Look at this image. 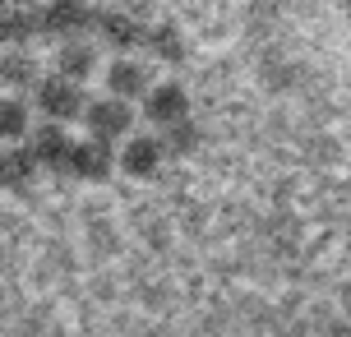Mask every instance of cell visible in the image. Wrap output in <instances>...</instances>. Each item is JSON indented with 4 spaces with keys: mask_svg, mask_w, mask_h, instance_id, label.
<instances>
[{
    "mask_svg": "<svg viewBox=\"0 0 351 337\" xmlns=\"http://www.w3.org/2000/svg\"><path fill=\"white\" fill-rule=\"evenodd\" d=\"M37 55L33 51H5L0 55V84H14V88H28L37 84Z\"/></svg>",
    "mask_w": 351,
    "mask_h": 337,
    "instance_id": "obj_14",
    "label": "cell"
},
{
    "mask_svg": "<svg viewBox=\"0 0 351 337\" xmlns=\"http://www.w3.org/2000/svg\"><path fill=\"white\" fill-rule=\"evenodd\" d=\"M37 33V18L23 5H0V47H23Z\"/></svg>",
    "mask_w": 351,
    "mask_h": 337,
    "instance_id": "obj_13",
    "label": "cell"
},
{
    "mask_svg": "<svg viewBox=\"0 0 351 337\" xmlns=\"http://www.w3.org/2000/svg\"><path fill=\"white\" fill-rule=\"evenodd\" d=\"M33 88H37V107H42L47 121L70 125L74 116H84V88H79V84H70V79L56 74V79H37Z\"/></svg>",
    "mask_w": 351,
    "mask_h": 337,
    "instance_id": "obj_1",
    "label": "cell"
},
{
    "mask_svg": "<svg viewBox=\"0 0 351 337\" xmlns=\"http://www.w3.org/2000/svg\"><path fill=\"white\" fill-rule=\"evenodd\" d=\"M143 47L158 55V60H167V65L185 60V33H180L176 23H158V28H143Z\"/></svg>",
    "mask_w": 351,
    "mask_h": 337,
    "instance_id": "obj_12",
    "label": "cell"
},
{
    "mask_svg": "<svg viewBox=\"0 0 351 337\" xmlns=\"http://www.w3.org/2000/svg\"><path fill=\"white\" fill-rule=\"evenodd\" d=\"M33 18H37V33L47 37H79L84 28H93V10L84 0H47L42 14Z\"/></svg>",
    "mask_w": 351,
    "mask_h": 337,
    "instance_id": "obj_2",
    "label": "cell"
},
{
    "mask_svg": "<svg viewBox=\"0 0 351 337\" xmlns=\"http://www.w3.org/2000/svg\"><path fill=\"white\" fill-rule=\"evenodd\" d=\"M33 180H37V158L28 148L0 153V190H28Z\"/></svg>",
    "mask_w": 351,
    "mask_h": 337,
    "instance_id": "obj_10",
    "label": "cell"
},
{
    "mask_svg": "<svg viewBox=\"0 0 351 337\" xmlns=\"http://www.w3.org/2000/svg\"><path fill=\"white\" fill-rule=\"evenodd\" d=\"M143 116L153 125H176V121H185L190 116V92L180 88V84H148V92H143Z\"/></svg>",
    "mask_w": 351,
    "mask_h": 337,
    "instance_id": "obj_5",
    "label": "cell"
},
{
    "mask_svg": "<svg viewBox=\"0 0 351 337\" xmlns=\"http://www.w3.org/2000/svg\"><path fill=\"white\" fill-rule=\"evenodd\" d=\"M65 171L79 176V180H106L111 171H116V153H111V143H106V139H93V134H88L84 143H74V148H70Z\"/></svg>",
    "mask_w": 351,
    "mask_h": 337,
    "instance_id": "obj_4",
    "label": "cell"
},
{
    "mask_svg": "<svg viewBox=\"0 0 351 337\" xmlns=\"http://www.w3.org/2000/svg\"><path fill=\"white\" fill-rule=\"evenodd\" d=\"M10 5H23V10H28V5H37V0H10Z\"/></svg>",
    "mask_w": 351,
    "mask_h": 337,
    "instance_id": "obj_17",
    "label": "cell"
},
{
    "mask_svg": "<svg viewBox=\"0 0 351 337\" xmlns=\"http://www.w3.org/2000/svg\"><path fill=\"white\" fill-rule=\"evenodd\" d=\"M84 121H88V134L93 139H121L130 134V125H134V111L125 97H102V102H84Z\"/></svg>",
    "mask_w": 351,
    "mask_h": 337,
    "instance_id": "obj_3",
    "label": "cell"
},
{
    "mask_svg": "<svg viewBox=\"0 0 351 337\" xmlns=\"http://www.w3.org/2000/svg\"><path fill=\"white\" fill-rule=\"evenodd\" d=\"M194 143H199V129H194V125H190V116H185V121L167 125L162 153H176V158H185V153H194Z\"/></svg>",
    "mask_w": 351,
    "mask_h": 337,
    "instance_id": "obj_16",
    "label": "cell"
},
{
    "mask_svg": "<svg viewBox=\"0 0 351 337\" xmlns=\"http://www.w3.org/2000/svg\"><path fill=\"white\" fill-rule=\"evenodd\" d=\"M148 84H153V74H148V65L143 60H130V55H121V60H111V70H106V88H111V97H139V92H148Z\"/></svg>",
    "mask_w": 351,
    "mask_h": 337,
    "instance_id": "obj_9",
    "label": "cell"
},
{
    "mask_svg": "<svg viewBox=\"0 0 351 337\" xmlns=\"http://www.w3.org/2000/svg\"><path fill=\"white\" fill-rule=\"evenodd\" d=\"M93 28L102 33V42L111 51H134L143 42V23L134 14H121V10H106V14H93Z\"/></svg>",
    "mask_w": 351,
    "mask_h": 337,
    "instance_id": "obj_7",
    "label": "cell"
},
{
    "mask_svg": "<svg viewBox=\"0 0 351 337\" xmlns=\"http://www.w3.org/2000/svg\"><path fill=\"white\" fill-rule=\"evenodd\" d=\"M93 70H97V55H93V47H84V42H65V47L56 51V74H60V79L84 84Z\"/></svg>",
    "mask_w": 351,
    "mask_h": 337,
    "instance_id": "obj_11",
    "label": "cell"
},
{
    "mask_svg": "<svg viewBox=\"0 0 351 337\" xmlns=\"http://www.w3.org/2000/svg\"><path fill=\"white\" fill-rule=\"evenodd\" d=\"M19 134H28V102H19V97H0V139L14 143Z\"/></svg>",
    "mask_w": 351,
    "mask_h": 337,
    "instance_id": "obj_15",
    "label": "cell"
},
{
    "mask_svg": "<svg viewBox=\"0 0 351 337\" xmlns=\"http://www.w3.org/2000/svg\"><path fill=\"white\" fill-rule=\"evenodd\" d=\"M162 139H153V134H134V139L121 148V158H116V166H121L125 176H134V180H153L158 176V166H162Z\"/></svg>",
    "mask_w": 351,
    "mask_h": 337,
    "instance_id": "obj_6",
    "label": "cell"
},
{
    "mask_svg": "<svg viewBox=\"0 0 351 337\" xmlns=\"http://www.w3.org/2000/svg\"><path fill=\"white\" fill-rule=\"evenodd\" d=\"M70 148H74V139L65 134V125H60V121L42 125V129L33 134V143H28V153L37 158V166H51V171H65Z\"/></svg>",
    "mask_w": 351,
    "mask_h": 337,
    "instance_id": "obj_8",
    "label": "cell"
}]
</instances>
